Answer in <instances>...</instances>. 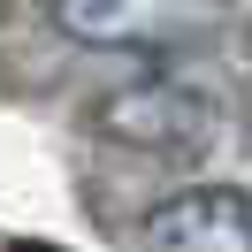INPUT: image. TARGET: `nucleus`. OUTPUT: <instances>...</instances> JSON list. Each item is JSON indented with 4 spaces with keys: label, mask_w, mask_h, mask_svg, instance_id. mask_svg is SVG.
<instances>
[{
    "label": "nucleus",
    "mask_w": 252,
    "mask_h": 252,
    "mask_svg": "<svg viewBox=\"0 0 252 252\" xmlns=\"http://www.w3.org/2000/svg\"><path fill=\"white\" fill-rule=\"evenodd\" d=\"M214 123H221V99L191 77H138L123 92L92 99V130L130 153H191L214 138Z\"/></svg>",
    "instance_id": "f257e3e1"
},
{
    "label": "nucleus",
    "mask_w": 252,
    "mask_h": 252,
    "mask_svg": "<svg viewBox=\"0 0 252 252\" xmlns=\"http://www.w3.org/2000/svg\"><path fill=\"white\" fill-rule=\"evenodd\" d=\"M229 0H54V31L107 54H176L221 23Z\"/></svg>",
    "instance_id": "f03ea898"
},
{
    "label": "nucleus",
    "mask_w": 252,
    "mask_h": 252,
    "mask_svg": "<svg viewBox=\"0 0 252 252\" xmlns=\"http://www.w3.org/2000/svg\"><path fill=\"white\" fill-rule=\"evenodd\" d=\"M145 252H252V191L237 184H191L160 199L138 229Z\"/></svg>",
    "instance_id": "7ed1b4c3"
},
{
    "label": "nucleus",
    "mask_w": 252,
    "mask_h": 252,
    "mask_svg": "<svg viewBox=\"0 0 252 252\" xmlns=\"http://www.w3.org/2000/svg\"><path fill=\"white\" fill-rule=\"evenodd\" d=\"M8 252H62V245H31V237H23V245H8Z\"/></svg>",
    "instance_id": "20e7f679"
},
{
    "label": "nucleus",
    "mask_w": 252,
    "mask_h": 252,
    "mask_svg": "<svg viewBox=\"0 0 252 252\" xmlns=\"http://www.w3.org/2000/svg\"><path fill=\"white\" fill-rule=\"evenodd\" d=\"M245 54H252V38H245Z\"/></svg>",
    "instance_id": "39448f33"
}]
</instances>
